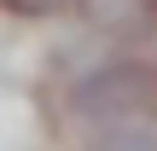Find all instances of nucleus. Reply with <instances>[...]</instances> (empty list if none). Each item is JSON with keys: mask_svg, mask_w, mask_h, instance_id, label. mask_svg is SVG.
<instances>
[{"mask_svg": "<svg viewBox=\"0 0 157 151\" xmlns=\"http://www.w3.org/2000/svg\"><path fill=\"white\" fill-rule=\"evenodd\" d=\"M93 145L105 151H157V111H134L117 122H93Z\"/></svg>", "mask_w": 157, "mask_h": 151, "instance_id": "nucleus-3", "label": "nucleus"}, {"mask_svg": "<svg viewBox=\"0 0 157 151\" xmlns=\"http://www.w3.org/2000/svg\"><path fill=\"white\" fill-rule=\"evenodd\" d=\"M12 17H52V12H64L70 0H0Z\"/></svg>", "mask_w": 157, "mask_h": 151, "instance_id": "nucleus-4", "label": "nucleus"}, {"mask_svg": "<svg viewBox=\"0 0 157 151\" xmlns=\"http://www.w3.org/2000/svg\"><path fill=\"white\" fill-rule=\"evenodd\" d=\"M70 105L87 122H117V116H134V111H157V64H134V58L93 64V70L76 76Z\"/></svg>", "mask_w": 157, "mask_h": 151, "instance_id": "nucleus-1", "label": "nucleus"}, {"mask_svg": "<svg viewBox=\"0 0 157 151\" xmlns=\"http://www.w3.org/2000/svg\"><path fill=\"white\" fill-rule=\"evenodd\" d=\"M99 35H157V0H82Z\"/></svg>", "mask_w": 157, "mask_h": 151, "instance_id": "nucleus-2", "label": "nucleus"}]
</instances>
